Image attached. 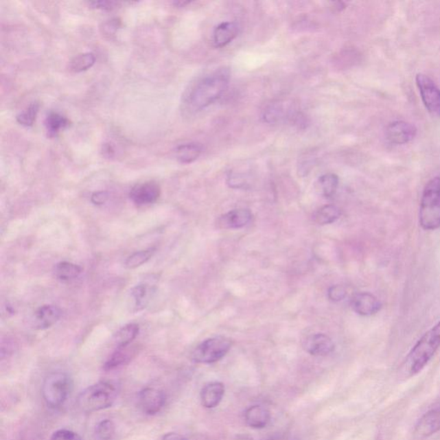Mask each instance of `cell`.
<instances>
[{"instance_id":"1","label":"cell","mask_w":440,"mask_h":440,"mask_svg":"<svg viewBox=\"0 0 440 440\" xmlns=\"http://www.w3.org/2000/svg\"><path fill=\"white\" fill-rule=\"evenodd\" d=\"M230 82V71L220 69L204 78L194 85L187 98L190 107L194 111L208 107L224 94Z\"/></svg>"},{"instance_id":"2","label":"cell","mask_w":440,"mask_h":440,"mask_svg":"<svg viewBox=\"0 0 440 440\" xmlns=\"http://www.w3.org/2000/svg\"><path fill=\"white\" fill-rule=\"evenodd\" d=\"M440 347V320L428 330L406 357L404 368L410 375L417 374L429 363Z\"/></svg>"},{"instance_id":"3","label":"cell","mask_w":440,"mask_h":440,"mask_svg":"<svg viewBox=\"0 0 440 440\" xmlns=\"http://www.w3.org/2000/svg\"><path fill=\"white\" fill-rule=\"evenodd\" d=\"M419 224L425 231L440 228V176L430 180L419 202Z\"/></svg>"},{"instance_id":"4","label":"cell","mask_w":440,"mask_h":440,"mask_svg":"<svg viewBox=\"0 0 440 440\" xmlns=\"http://www.w3.org/2000/svg\"><path fill=\"white\" fill-rule=\"evenodd\" d=\"M118 395L117 384L102 381L85 389L78 395L77 404L82 411L92 413L111 407Z\"/></svg>"},{"instance_id":"5","label":"cell","mask_w":440,"mask_h":440,"mask_svg":"<svg viewBox=\"0 0 440 440\" xmlns=\"http://www.w3.org/2000/svg\"><path fill=\"white\" fill-rule=\"evenodd\" d=\"M73 382L67 373L56 371L49 375L44 380L43 395L50 407L57 408L67 401L71 393Z\"/></svg>"},{"instance_id":"6","label":"cell","mask_w":440,"mask_h":440,"mask_svg":"<svg viewBox=\"0 0 440 440\" xmlns=\"http://www.w3.org/2000/svg\"><path fill=\"white\" fill-rule=\"evenodd\" d=\"M231 345V340L224 336L205 340L193 351L192 360L194 362L200 364L217 362L227 356Z\"/></svg>"},{"instance_id":"7","label":"cell","mask_w":440,"mask_h":440,"mask_svg":"<svg viewBox=\"0 0 440 440\" xmlns=\"http://www.w3.org/2000/svg\"><path fill=\"white\" fill-rule=\"evenodd\" d=\"M415 82L426 108L432 115L440 117V89L425 74H417Z\"/></svg>"},{"instance_id":"8","label":"cell","mask_w":440,"mask_h":440,"mask_svg":"<svg viewBox=\"0 0 440 440\" xmlns=\"http://www.w3.org/2000/svg\"><path fill=\"white\" fill-rule=\"evenodd\" d=\"M165 394L154 388H146L138 395L139 408L146 415L158 414L165 407Z\"/></svg>"},{"instance_id":"9","label":"cell","mask_w":440,"mask_h":440,"mask_svg":"<svg viewBox=\"0 0 440 440\" xmlns=\"http://www.w3.org/2000/svg\"><path fill=\"white\" fill-rule=\"evenodd\" d=\"M161 194L159 184L153 181L142 183L135 185L130 191L129 196L137 206H146V205L155 203Z\"/></svg>"},{"instance_id":"10","label":"cell","mask_w":440,"mask_h":440,"mask_svg":"<svg viewBox=\"0 0 440 440\" xmlns=\"http://www.w3.org/2000/svg\"><path fill=\"white\" fill-rule=\"evenodd\" d=\"M351 307L358 315L363 316H373L380 312L382 303L376 296L371 292H358L351 299Z\"/></svg>"},{"instance_id":"11","label":"cell","mask_w":440,"mask_h":440,"mask_svg":"<svg viewBox=\"0 0 440 440\" xmlns=\"http://www.w3.org/2000/svg\"><path fill=\"white\" fill-rule=\"evenodd\" d=\"M417 129L415 125L404 121L392 122L386 128L389 141L395 145H405L415 139Z\"/></svg>"},{"instance_id":"12","label":"cell","mask_w":440,"mask_h":440,"mask_svg":"<svg viewBox=\"0 0 440 440\" xmlns=\"http://www.w3.org/2000/svg\"><path fill=\"white\" fill-rule=\"evenodd\" d=\"M252 220V213L248 209H234L221 215L217 220L218 229H240L246 227Z\"/></svg>"},{"instance_id":"13","label":"cell","mask_w":440,"mask_h":440,"mask_svg":"<svg viewBox=\"0 0 440 440\" xmlns=\"http://www.w3.org/2000/svg\"><path fill=\"white\" fill-rule=\"evenodd\" d=\"M61 310L56 305H47L40 306L34 313L32 325L35 329L44 330L49 329L60 320Z\"/></svg>"},{"instance_id":"14","label":"cell","mask_w":440,"mask_h":440,"mask_svg":"<svg viewBox=\"0 0 440 440\" xmlns=\"http://www.w3.org/2000/svg\"><path fill=\"white\" fill-rule=\"evenodd\" d=\"M303 347L310 356H327L335 349V344L330 337L324 334H315L305 340Z\"/></svg>"},{"instance_id":"15","label":"cell","mask_w":440,"mask_h":440,"mask_svg":"<svg viewBox=\"0 0 440 440\" xmlns=\"http://www.w3.org/2000/svg\"><path fill=\"white\" fill-rule=\"evenodd\" d=\"M440 431V408L432 409L426 412L419 419L415 426V432L419 436L429 437Z\"/></svg>"},{"instance_id":"16","label":"cell","mask_w":440,"mask_h":440,"mask_svg":"<svg viewBox=\"0 0 440 440\" xmlns=\"http://www.w3.org/2000/svg\"><path fill=\"white\" fill-rule=\"evenodd\" d=\"M224 395V385L220 382H211L205 385L200 392V401L203 407L213 408L222 401Z\"/></svg>"},{"instance_id":"17","label":"cell","mask_w":440,"mask_h":440,"mask_svg":"<svg viewBox=\"0 0 440 440\" xmlns=\"http://www.w3.org/2000/svg\"><path fill=\"white\" fill-rule=\"evenodd\" d=\"M270 411L264 406L254 405L244 413V419L250 428L255 429L264 428L270 421Z\"/></svg>"},{"instance_id":"18","label":"cell","mask_w":440,"mask_h":440,"mask_svg":"<svg viewBox=\"0 0 440 440\" xmlns=\"http://www.w3.org/2000/svg\"><path fill=\"white\" fill-rule=\"evenodd\" d=\"M238 34V25L235 22L220 23L213 30V43L215 47H223L233 42Z\"/></svg>"},{"instance_id":"19","label":"cell","mask_w":440,"mask_h":440,"mask_svg":"<svg viewBox=\"0 0 440 440\" xmlns=\"http://www.w3.org/2000/svg\"><path fill=\"white\" fill-rule=\"evenodd\" d=\"M137 354V347H117L108 360L106 361L104 368L106 370H113L115 368L124 366V364L130 362L132 358Z\"/></svg>"},{"instance_id":"20","label":"cell","mask_w":440,"mask_h":440,"mask_svg":"<svg viewBox=\"0 0 440 440\" xmlns=\"http://www.w3.org/2000/svg\"><path fill=\"white\" fill-rule=\"evenodd\" d=\"M342 211L340 208L334 205H325L319 208L312 215L314 222L323 226L336 222L340 217Z\"/></svg>"},{"instance_id":"21","label":"cell","mask_w":440,"mask_h":440,"mask_svg":"<svg viewBox=\"0 0 440 440\" xmlns=\"http://www.w3.org/2000/svg\"><path fill=\"white\" fill-rule=\"evenodd\" d=\"M201 152H202V146L197 143H187V144L177 146L175 152L176 159L186 165L196 161Z\"/></svg>"},{"instance_id":"22","label":"cell","mask_w":440,"mask_h":440,"mask_svg":"<svg viewBox=\"0 0 440 440\" xmlns=\"http://www.w3.org/2000/svg\"><path fill=\"white\" fill-rule=\"evenodd\" d=\"M152 292V286H151V285L145 282L135 286L132 289L131 296L135 301V312H139V310L146 308V305H148Z\"/></svg>"},{"instance_id":"23","label":"cell","mask_w":440,"mask_h":440,"mask_svg":"<svg viewBox=\"0 0 440 440\" xmlns=\"http://www.w3.org/2000/svg\"><path fill=\"white\" fill-rule=\"evenodd\" d=\"M83 272V268L69 262H61L56 265L54 274L61 281H69L78 277Z\"/></svg>"},{"instance_id":"24","label":"cell","mask_w":440,"mask_h":440,"mask_svg":"<svg viewBox=\"0 0 440 440\" xmlns=\"http://www.w3.org/2000/svg\"><path fill=\"white\" fill-rule=\"evenodd\" d=\"M139 332V327L136 323H129L119 329L115 336V342L117 347L131 345Z\"/></svg>"},{"instance_id":"25","label":"cell","mask_w":440,"mask_h":440,"mask_svg":"<svg viewBox=\"0 0 440 440\" xmlns=\"http://www.w3.org/2000/svg\"><path fill=\"white\" fill-rule=\"evenodd\" d=\"M69 125V120L65 117L64 115L57 113V112H51L45 120V127L50 137L56 136L61 130L67 128Z\"/></svg>"},{"instance_id":"26","label":"cell","mask_w":440,"mask_h":440,"mask_svg":"<svg viewBox=\"0 0 440 440\" xmlns=\"http://www.w3.org/2000/svg\"><path fill=\"white\" fill-rule=\"evenodd\" d=\"M339 178L335 174H324L317 181V187L323 196L330 198L336 194L338 187Z\"/></svg>"},{"instance_id":"27","label":"cell","mask_w":440,"mask_h":440,"mask_svg":"<svg viewBox=\"0 0 440 440\" xmlns=\"http://www.w3.org/2000/svg\"><path fill=\"white\" fill-rule=\"evenodd\" d=\"M95 57L92 53L78 54L71 59L69 63V69L73 73H82L87 71L94 66Z\"/></svg>"},{"instance_id":"28","label":"cell","mask_w":440,"mask_h":440,"mask_svg":"<svg viewBox=\"0 0 440 440\" xmlns=\"http://www.w3.org/2000/svg\"><path fill=\"white\" fill-rule=\"evenodd\" d=\"M156 251L155 248H150L148 250L135 252L129 257L125 262V267L128 269H135L141 267L146 264L152 257Z\"/></svg>"},{"instance_id":"29","label":"cell","mask_w":440,"mask_h":440,"mask_svg":"<svg viewBox=\"0 0 440 440\" xmlns=\"http://www.w3.org/2000/svg\"><path fill=\"white\" fill-rule=\"evenodd\" d=\"M39 108V104L33 102L25 111H23L22 113H20L16 117V121L19 124L25 126V127H32L35 124L37 115H38Z\"/></svg>"},{"instance_id":"30","label":"cell","mask_w":440,"mask_h":440,"mask_svg":"<svg viewBox=\"0 0 440 440\" xmlns=\"http://www.w3.org/2000/svg\"><path fill=\"white\" fill-rule=\"evenodd\" d=\"M95 433L99 440L113 439L115 435V426L113 421L111 419H104L98 423Z\"/></svg>"},{"instance_id":"31","label":"cell","mask_w":440,"mask_h":440,"mask_svg":"<svg viewBox=\"0 0 440 440\" xmlns=\"http://www.w3.org/2000/svg\"><path fill=\"white\" fill-rule=\"evenodd\" d=\"M347 289L343 286H333L327 291V298L333 302H340L346 298Z\"/></svg>"},{"instance_id":"32","label":"cell","mask_w":440,"mask_h":440,"mask_svg":"<svg viewBox=\"0 0 440 440\" xmlns=\"http://www.w3.org/2000/svg\"><path fill=\"white\" fill-rule=\"evenodd\" d=\"M51 440H82L80 436L78 433L70 430L62 429L59 430L54 433Z\"/></svg>"},{"instance_id":"33","label":"cell","mask_w":440,"mask_h":440,"mask_svg":"<svg viewBox=\"0 0 440 440\" xmlns=\"http://www.w3.org/2000/svg\"><path fill=\"white\" fill-rule=\"evenodd\" d=\"M119 27H120V21L117 19H115L104 23L101 30L104 36H111L117 32Z\"/></svg>"},{"instance_id":"34","label":"cell","mask_w":440,"mask_h":440,"mask_svg":"<svg viewBox=\"0 0 440 440\" xmlns=\"http://www.w3.org/2000/svg\"><path fill=\"white\" fill-rule=\"evenodd\" d=\"M91 8L101 10V11L111 12L119 5L118 2L115 1H94L89 3Z\"/></svg>"},{"instance_id":"35","label":"cell","mask_w":440,"mask_h":440,"mask_svg":"<svg viewBox=\"0 0 440 440\" xmlns=\"http://www.w3.org/2000/svg\"><path fill=\"white\" fill-rule=\"evenodd\" d=\"M108 199V193L106 192V191H98V192L92 194L91 196V202L97 205V206L104 205Z\"/></svg>"},{"instance_id":"36","label":"cell","mask_w":440,"mask_h":440,"mask_svg":"<svg viewBox=\"0 0 440 440\" xmlns=\"http://www.w3.org/2000/svg\"><path fill=\"white\" fill-rule=\"evenodd\" d=\"M102 152H104V155L106 157V158L111 159L113 158L115 156V150L114 148V146L111 144V143H108V144H105L104 146V150H102Z\"/></svg>"},{"instance_id":"37","label":"cell","mask_w":440,"mask_h":440,"mask_svg":"<svg viewBox=\"0 0 440 440\" xmlns=\"http://www.w3.org/2000/svg\"><path fill=\"white\" fill-rule=\"evenodd\" d=\"M162 440H187L185 437L178 435V433L170 432L167 433L163 437Z\"/></svg>"},{"instance_id":"38","label":"cell","mask_w":440,"mask_h":440,"mask_svg":"<svg viewBox=\"0 0 440 440\" xmlns=\"http://www.w3.org/2000/svg\"><path fill=\"white\" fill-rule=\"evenodd\" d=\"M174 5H176V6H179V8H182V6L187 5V4H190V2L189 1H175L173 2Z\"/></svg>"}]
</instances>
